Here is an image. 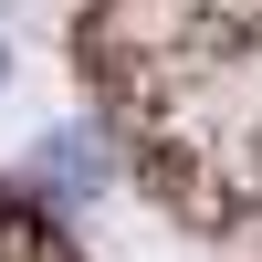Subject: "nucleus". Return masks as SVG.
<instances>
[{"label":"nucleus","mask_w":262,"mask_h":262,"mask_svg":"<svg viewBox=\"0 0 262 262\" xmlns=\"http://www.w3.org/2000/svg\"><path fill=\"white\" fill-rule=\"evenodd\" d=\"M0 74H11V53H0Z\"/></svg>","instance_id":"nucleus-1"}]
</instances>
